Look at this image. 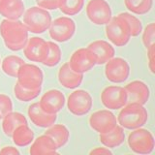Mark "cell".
Here are the masks:
<instances>
[{
    "mask_svg": "<svg viewBox=\"0 0 155 155\" xmlns=\"http://www.w3.org/2000/svg\"><path fill=\"white\" fill-rule=\"evenodd\" d=\"M0 35L6 48L12 51L23 50L28 40L27 28L18 19H3L0 23Z\"/></svg>",
    "mask_w": 155,
    "mask_h": 155,
    "instance_id": "1",
    "label": "cell"
},
{
    "mask_svg": "<svg viewBox=\"0 0 155 155\" xmlns=\"http://www.w3.org/2000/svg\"><path fill=\"white\" fill-rule=\"evenodd\" d=\"M117 123L122 128L134 130L143 127L148 120V114L143 105L139 103H127L117 115Z\"/></svg>",
    "mask_w": 155,
    "mask_h": 155,
    "instance_id": "2",
    "label": "cell"
},
{
    "mask_svg": "<svg viewBox=\"0 0 155 155\" xmlns=\"http://www.w3.org/2000/svg\"><path fill=\"white\" fill-rule=\"evenodd\" d=\"M23 23L28 32L41 34L47 31L51 22V16L48 10L39 6L27 9L23 14Z\"/></svg>",
    "mask_w": 155,
    "mask_h": 155,
    "instance_id": "3",
    "label": "cell"
},
{
    "mask_svg": "<svg viewBox=\"0 0 155 155\" xmlns=\"http://www.w3.org/2000/svg\"><path fill=\"white\" fill-rule=\"evenodd\" d=\"M106 36L116 47H124L127 45L132 37L128 23L119 15L113 17L106 24Z\"/></svg>",
    "mask_w": 155,
    "mask_h": 155,
    "instance_id": "4",
    "label": "cell"
},
{
    "mask_svg": "<svg viewBox=\"0 0 155 155\" xmlns=\"http://www.w3.org/2000/svg\"><path fill=\"white\" fill-rule=\"evenodd\" d=\"M127 143L130 149L138 154H150L155 147V140L152 133L142 127L132 130L128 136Z\"/></svg>",
    "mask_w": 155,
    "mask_h": 155,
    "instance_id": "5",
    "label": "cell"
},
{
    "mask_svg": "<svg viewBox=\"0 0 155 155\" xmlns=\"http://www.w3.org/2000/svg\"><path fill=\"white\" fill-rule=\"evenodd\" d=\"M17 79L19 84L28 89H41L44 74L41 68L34 64L24 63L18 72Z\"/></svg>",
    "mask_w": 155,
    "mask_h": 155,
    "instance_id": "6",
    "label": "cell"
},
{
    "mask_svg": "<svg viewBox=\"0 0 155 155\" xmlns=\"http://www.w3.org/2000/svg\"><path fill=\"white\" fill-rule=\"evenodd\" d=\"M76 32V23L69 17H60L51 21L48 33L52 40L58 43L69 41Z\"/></svg>",
    "mask_w": 155,
    "mask_h": 155,
    "instance_id": "7",
    "label": "cell"
},
{
    "mask_svg": "<svg viewBox=\"0 0 155 155\" xmlns=\"http://www.w3.org/2000/svg\"><path fill=\"white\" fill-rule=\"evenodd\" d=\"M93 100L86 90L78 89L73 91L68 97L67 108L72 114L82 116L88 114L92 109Z\"/></svg>",
    "mask_w": 155,
    "mask_h": 155,
    "instance_id": "8",
    "label": "cell"
},
{
    "mask_svg": "<svg viewBox=\"0 0 155 155\" xmlns=\"http://www.w3.org/2000/svg\"><path fill=\"white\" fill-rule=\"evenodd\" d=\"M86 15L96 25H105L113 18L110 6L106 0H89L86 5Z\"/></svg>",
    "mask_w": 155,
    "mask_h": 155,
    "instance_id": "9",
    "label": "cell"
},
{
    "mask_svg": "<svg viewBox=\"0 0 155 155\" xmlns=\"http://www.w3.org/2000/svg\"><path fill=\"white\" fill-rule=\"evenodd\" d=\"M106 78L114 84H121L129 78V63L121 57H113L106 63Z\"/></svg>",
    "mask_w": 155,
    "mask_h": 155,
    "instance_id": "10",
    "label": "cell"
},
{
    "mask_svg": "<svg viewBox=\"0 0 155 155\" xmlns=\"http://www.w3.org/2000/svg\"><path fill=\"white\" fill-rule=\"evenodd\" d=\"M101 102L109 110H119L127 104V93L124 87L110 85L102 91Z\"/></svg>",
    "mask_w": 155,
    "mask_h": 155,
    "instance_id": "11",
    "label": "cell"
},
{
    "mask_svg": "<svg viewBox=\"0 0 155 155\" xmlns=\"http://www.w3.org/2000/svg\"><path fill=\"white\" fill-rule=\"evenodd\" d=\"M68 64L76 73L84 74L96 65V59L94 54L88 48H81L73 52Z\"/></svg>",
    "mask_w": 155,
    "mask_h": 155,
    "instance_id": "12",
    "label": "cell"
},
{
    "mask_svg": "<svg viewBox=\"0 0 155 155\" xmlns=\"http://www.w3.org/2000/svg\"><path fill=\"white\" fill-rule=\"evenodd\" d=\"M24 56L29 61L44 63L48 53V42L41 37L28 38L27 43L23 48Z\"/></svg>",
    "mask_w": 155,
    "mask_h": 155,
    "instance_id": "13",
    "label": "cell"
},
{
    "mask_svg": "<svg viewBox=\"0 0 155 155\" xmlns=\"http://www.w3.org/2000/svg\"><path fill=\"white\" fill-rule=\"evenodd\" d=\"M89 125L98 134L109 132L117 125L116 116L109 110H101L93 113L89 117Z\"/></svg>",
    "mask_w": 155,
    "mask_h": 155,
    "instance_id": "14",
    "label": "cell"
},
{
    "mask_svg": "<svg viewBox=\"0 0 155 155\" xmlns=\"http://www.w3.org/2000/svg\"><path fill=\"white\" fill-rule=\"evenodd\" d=\"M65 96L60 90L51 89L44 94L38 102L41 109L51 114H56L65 105Z\"/></svg>",
    "mask_w": 155,
    "mask_h": 155,
    "instance_id": "15",
    "label": "cell"
},
{
    "mask_svg": "<svg viewBox=\"0 0 155 155\" xmlns=\"http://www.w3.org/2000/svg\"><path fill=\"white\" fill-rule=\"evenodd\" d=\"M124 89L127 93V103L145 105L149 100V87L142 81H133L126 84Z\"/></svg>",
    "mask_w": 155,
    "mask_h": 155,
    "instance_id": "16",
    "label": "cell"
},
{
    "mask_svg": "<svg viewBox=\"0 0 155 155\" xmlns=\"http://www.w3.org/2000/svg\"><path fill=\"white\" fill-rule=\"evenodd\" d=\"M87 48L93 53L96 59V65L106 64L110 59L114 57V48L109 42L104 40H96L90 43Z\"/></svg>",
    "mask_w": 155,
    "mask_h": 155,
    "instance_id": "17",
    "label": "cell"
},
{
    "mask_svg": "<svg viewBox=\"0 0 155 155\" xmlns=\"http://www.w3.org/2000/svg\"><path fill=\"white\" fill-rule=\"evenodd\" d=\"M28 116L32 123L40 128H48L56 121V114H51L44 111L39 103H33L28 108Z\"/></svg>",
    "mask_w": 155,
    "mask_h": 155,
    "instance_id": "18",
    "label": "cell"
},
{
    "mask_svg": "<svg viewBox=\"0 0 155 155\" xmlns=\"http://www.w3.org/2000/svg\"><path fill=\"white\" fill-rule=\"evenodd\" d=\"M57 77L59 84L67 89H75L79 87L84 80V74H79L73 71L68 62L60 67Z\"/></svg>",
    "mask_w": 155,
    "mask_h": 155,
    "instance_id": "19",
    "label": "cell"
},
{
    "mask_svg": "<svg viewBox=\"0 0 155 155\" xmlns=\"http://www.w3.org/2000/svg\"><path fill=\"white\" fill-rule=\"evenodd\" d=\"M25 12L22 0H1L0 1V15L7 19H19Z\"/></svg>",
    "mask_w": 155,
    "mask_h": 155,
    "instance_id": "20",
    "label": "cell"
},
{
    "mask_svg": "<svg viewBox=\"0 0 155 155\" xmlns=\"http://www.w3.org/2000/svg\"><path fill=\"white\" fill-rule=\"evenodd\" d=\"M31 144L29 153L31 155H48V154H58L57 147L51 137L44 134L38 137Z\"/></svg>",
    "mask_w": 155,
    "mask_h": 155,
    "instance_id": "21",
    "label": "cell"
},
{
    "mask_svg": "<svg viewBox=\"0 0 155 155\" xmlns=\"http://www.w3.org/2000/svg\"><path fill=\"white\" fill-rule=\"evenodd\" d=\"M99 140L104 147L108 148H115L121 145L125 140V133L121 126L116 125L109 132L99 134Z\"/></svg>",
    "mask_w": 155,
    "mask_h": 155,
    "instance_id": "22",
    "label": "cell"
},
{
    "mask_svg": "<svg viewBox=\"0 0 155 155\" xmlns=\"http://www.w3.org/2000/svg\"><path fill=\"white\" fill-rule=\"evenodd\" d=\"M2 118V130L7 137H11L15 129L18 128V126L22 124H27L25 116L21 113H17V111L15 113L13 110L3 116Z\"/></svg>",
    "mask_w": 155,
    "mask_h": 155,
    "instance_id": "23",
    "label": "cell"
},
{
    "mask_svg": "<svg viewBox=\"0 0 155 155\" xmlns=\"http://www.w3.org/2000/svg\"><path fill=\"white\" fill-rule=\"evenodd\" d=\"M46 135L52 139L55 143L57 148L63 147L68 143L70 138V132L65 125L62 124H53L50 126L45 132Z\"/></svg>",
    "mask_w": 155,
    "mask_h": 155,
    "instance_id": "24",
    "label": "cell"
},
{
    "mask_svg": "<svg viewBox=\"0 0 155 155\" xmlns=\"http://www.w3.org/2000/svg\"><path fill=\"white\" fill-rule=\"evenodd\" d=\"M11 138L17 147H24L32 143L34 140V132L27 124H22L15 129Z\"/></svg>",
    "mask_w": 155,
    "mask_h": 155,
    "instance_id": "25",
    "label": "cell"
},
{
    "mask_svg": "<svg viewBox=\"0 0 155 155\" xmlns=\"http://www.w3.org/2000/svg\"><path fill=\"white\" fill-rule=\"evenodd\" d=\"M24 60L18 55H8L1 62L2 71L9 77L17 78L18 72L21 65L24 64Z\"/></svg>",
    "mask_w": 155,
    "mask_h": 155,
    "instance_id": "26",
    "label": "cell"
},
{
    "mask_svg": "<svg viewBox=\"0 0 155 155\" xmlns=\"http://www.w3.org/2000/svg\"><path fill=\"white\" fill-rule=\"evenodd\" d=\"M128 11L136 15H145L152 9L153 0H124Z\"/></svg>",
    "mask_w": 155,
    "mask_h": 155,
    "instance_id": "27",
    "label": "cell"
},
{
    "mask_svg": "<svg viewBox=\"0 0 155 155\" xmlns=\"http://www.w3.org/2000/svg\"><path fill=\"white\" fill-rule=\"evenodd\" d=\"M84 6V0H60L59 9L67 16L79 14Z\"/></svg>",
    "mask_w": 155,
    "mask_h": 155,
    "instance_id": "28",
    "label": "cell"
},
{
    "mask_svg": "<svg viewBox=\"0 0 155 155\" xmlns=\"http://www.w3.org/2000/svg\"><path fill=\"white\" fill-rule=\"evenodd\" d=\"M41 92V89H28L16 82L14 86V94L16 98L21 102H30L36 99Z\"/></svg>",
    "mask_w": 155,
    "mask_h": 155,
    "instance_id": "29",
    "label": "cell"
},
{
    "mask_svg": "<svg viewBox=\"0 0 155 155\" xmlns=\"http://www.w3.org/2000/svg\"><path fill=\"white\" fill-rule=\"evenodd\" d=\"M48 53L43 64L47 67H54L61 60L62 57L61 48L57 44L51 41L48 42Z\"/></svg>",
    "mask_w": 155,
    "mask_h": 155,
    "instance_id": "30",
    "label": "cell"
},
{
    "mask_svg": "<svg viewBox=\"0 0 155 155\" xmlns=\"http://www.w3.org/2000/svg\"><path fill=\"white\" fill-rule=\"evenodd\" d=\"M119 16L123 18L128 23L132 37H137L143 32V24L138 18H136L130 13H120Z\"/></svg>",
    "mask_w": 155,
    "mask_h": 155,
    "instance_id": "31",
    "label": "cell"
},
{
    "mask_svg": "<svg viewBox=\"0 0 155 155\" xmlns=\"http://www.w3.org/2000/svg\"><path fill=\"white\" fill-rule=\"evenodd\" d=\"M143 44L145 48H150L155 45V25L151 22L147 25L143 33Z\"/></svg>",
    "mask_w": 155,
    "mask_h": 155,
    "instance_id": "32",
    "label": "cell"
},
{
    "mask_svg": "<svg viewBox=\"0 0 155 155\" xmlns=\"http://www.w3.org/2000/svg\"><path fill=\"white\" fill-rule=\"evenodd\" d=\"M13 110V103L11 98L6 94H0V115L1 117Z\"/></svg>",
    "mask_w": 155,
    "mask_h": 155,
    "instance_id": "33",
    "label": "cell"
},
{
    "mask_svg": "<svg viewBox=\"0 0 155 155\" xmlns=\"http://www.w3.org/2000/svg\"><path fill=\"white\" fill-rule=\"evenodd\" d=\"M37 6L46 10H56L59 9L60 0H36Z\"/></svg>",
    "mask_w": 155,
    "mask_h": 155,
    "instance_id": "34",
    "label": "cell"
},
{
    "mask_svg": "<svg viewBox=\"0 0 155 155\" xmlns=\"http://www.w3.org/2000/svg\"><path fill=\"white\" fill-rule=\"evenodd\" d=\"M154 48H155V45L147 48L148 67L152 74H154Z\"/></svg>",
    "mask_w": 155,
    "mask_h": 155,
    "instance_id": "35",
    "label": "cell"
},
{
    "mask_svg": "<svg viewBox=\"0 0 155 155\" xmlns=\"http://www.w3.org/2000/svg\"><path fill=\"white\" fill-rule=\"evenodd\" d=\"M89 154L90 155H111L113 154V152L110 151V148H108V147H96V148H94V149H92L91 151L89 152Z\"/></svg>",
    "mask_w": 155,
    "mask_h": 155,
    "instance_id": "36",
    "label": "cell"
},
{
    "mask_svg": "<svg viewBox=\"0 0 155 155\" xmlns=\"http://www.w3.org/2000/svg\"><path fill=\"white\" fill-rule=\"evenodd\" d=\"M0 154H3V155H18L19 151L14 147H5L0 150Z\"/></svg>",
    "mask_w": 155,
    "mask_h": 155,
    "instance_id": "37",
    "label": "cell"
},
{
    "mask_svg": "<svg viewBox=\"0 0 155 155\" xmlns=\"http://www.w3.org/2000/svg\"><path fill=\"white\" fill-rule=\"evenodd\" d=\"M1 118H2V117H1V115H0V119H1Z\"/></svg>",
    "mask_w": 155,
    "mask_h": 155,
    "instance_id": "38",
    "label": "cell"
},
{
    "mask_svg": "<svg viewBox=\"0 0 155 155\" xmlns=\"http://www.w3.org/2000/svg\"><path fill=\"white\" fill-rule=\"evenodd\" d=\"M0 1H1V0H0Z\"/></svg>",
    "mask_w": 155,
    "mask_h": 155,
    "instance_id": "39",
    "label": "cell"
},
{
    "mask_svg": "<svg viewBox=\"0 0 155 155\" xmlns=\"http://www.w3.org/2000/svg\"><path fill=\"white\" fill-rule=\"evenodd\" d=\"M0 62H1V61H0Z\"/></svg>",
    "mask_w": 155,
    "mask_h": 155,
    "instance_id": "40",
    "label": "cell"
}]
</instances>
